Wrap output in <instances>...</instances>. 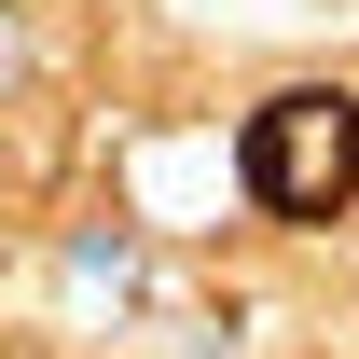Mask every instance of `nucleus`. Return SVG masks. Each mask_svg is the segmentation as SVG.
I'll use <instances>...</instances> for the list:
<instances>
[{
	"label": "nucleus",
	"mask_w": 359,
	"mask_h": 359,
	"mask_svg": "<svg viewBox=\"0 0 359 359\" xmlns=\"http://www.w3.org/2000/svg\"><path fill=\"white\" fill-rule=\"evenodd\" d=\"M14 55H28V42H14V0H0V97H14Z\"/></svg>",
	"instance_id": "f03ea898"
},
{
	"label": "nucleus",
	"mask_w": 359,
	"mask_h": 359,
	"mask_svg": "<svg viewBox=\"0 0 359 359\" xmlns=\"http://www.w3.org/2000/svg\"><path fill=\"white\" fill-rule=\"evenodd\" d=\"M235 180H249L263 222H346V208H359V97L346 83L263 97L249 138H235Z\"/></svg>",
	"instance_id": "f257e3e1"
}]
</instances>
